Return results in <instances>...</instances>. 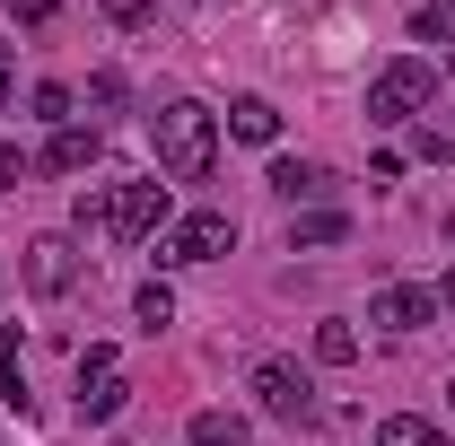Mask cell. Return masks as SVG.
Instances as JSON below:
<instances>
[{
    "mask_svg": "<svg viewBox=\"0 0 455 446\" xmlns=\"http://www.w3.org/2000/svg\"><path fill=\"white\" fill-rule=\"evenodd\" d=\"M79 227L106 236V245H149L167 227V184L140 175V184H88L79 193Z\"/></svg>",
    "mask_w": 455,
    "mask_h": 446,
    "instance_id": "6da1fadb",
    "label": "cell"
},
{
    "mask_svg": "<svg viewBox=\"0 0 455 446\" xmlns=\"http://www.w3.org/2000/svg\"><path fill=\"white\" fill-rule=\"evenodd\" d=\"M149 149H158V175L211 184V167H220V123H211V106H193V97L158 106L149 114Z\"/></svg>",
    "mask_w": 455,
    "mask_h": 446,
    "instance_id": "7a4b0ae2",
    "label": "cell"
},
{
    "mask_svg": "<svg viewBox=\"0 0 455 446\" xmlns=\"http://www.w3.org/2000/svg\"><path fill=\"white\" fill-rule=\"evenodd\" d=\"M429 97H438V70L420 53H403V61H386V70L368 79V123H411Z\"/></svg>",
    "mask_w": 455,
    "mask_h": 446,
    "instance_id": "3957f363",
    "label": "cell"
},
{
    "mask_svg": "<svg viewBox=\"0 0 455 446\" xmlns=\"http://www.w3.org/2000/svg\"><path fill=\"white\" fill-rule=\"evenodd\" d=\"M123 402H132L123 350H114V341H88V350H79V420H88V429H106Z\"/></svg>",
    "mask_w": 455,
    "mask_h": 446,
    "instance_id": "277c9868",
    "label": "cell"
},
{
    "mask_svg": "<svg viewBox=\"0 0 455 446\" xmlns=\"http://www.w3.org/2000/svg\"><path fill=\"white\" fill-rule=\"evenodd\" d=\"M254 402H263L272 420H289V429H315V420H324L307 368H289V359H263V368H254Z\"/></svg>",
    "mask_w": 455,
    "mask_h": 446,
    "instance_id": "5b68a950",
    "label": "cell"
},
{
    "mask_svg": "<svg viewBox=\"0 0 455 446\" xmlns=\"http://www.w3.org/2000/svg\"><path fill=\"white\" fill-rule=\"evenodd\" d=\"M228 245H236V219L228 211H193V219H175L158 236V263H220Z\"/></svg>",
    "mask_w": 455,
    "mask_h": 446,
    "instance_id": "8992f818",
    "label": "cell"
},
{
    "mask_svg": "<svg viewBox=\"0 0 455 446\" xmlns=\"http://www.w3.org/2000/svg\"><path fill=\"white\" fill-rule=\"evenodd\" d=\"M18 272H27V289H36V298H70V289H79V272H88V254L53 227V236H36V245H27V263H18Z\"/></svg>",
    "mask_w": 455,
    "mask_h": 446,
    "instance_id": "52a82bcc",
    "label": "cell"
},
{
    "mask_svg": "<svg viewBox=\"0 0 455 446\" xmlns=\"http://www.w3.org/2000/svg\"><path fill=\"white\" fill-rule=\"evenodd\" d=\"M368 324H386V333H420V324H438V289H420V280H386V289L368 298Z\"/></svg>",
    "mask_w": 455,
    "mask_h": 446,
    "instance_id": "ba28073f",
    "label": "cell"
},
{
    "mask_svg": "<svg viewBox=\"0 0 455 446\" xmlns=\"http://www.w3.org/2000/svg\"><path fill=\"white\" fill-rule=\"evenodd\" d=\"M97 149H106V140H97L88 123H61L53 140H44V167H53V175H79V167H97Z\"/></svg>",
    "mask_w": 455,
    "mask_h": 446,
    "instance_id": "9c48e42d",
    "label": "cell"
},
{
    "mask_svg": "<svg viewBox=\"0 0 455 446\" xmlns=\"http://www.w3.org/2000/svg\"><path fill=\"white\" fill-rule=\"evenodd\" d=\"M228 131L254 140V149H272V140H281V106H272V97H236V106H228Z\"/></svg>",
    "mask_w": 455,
    "mask_h": 446,
    "instance_id": "30bf717a",
    "label": "cell"
},
{
    "mask_svg": "<svg viewBox=\"0 0 455 446\" xmlns=\"http://www.w3.org/2000/svg\"><path fill=\"white\" fill-rule=\"evenodd\" d=\"M272 193L298 211V202H315V193H324V167H315V158H272Z\"/></svg>",
    "mask_w": 455,
    "mask_h": 446,
    "instance_id": "8fae6325",
    "label": "cell"
},
{
    "mask_svg": "<svg viewBox=\"0 0 455 446\" xmlns=\"http://www.w3.org/2000/svg\"><path fill=\"white\" fill-rule=\"evenodd\" d=\"M193 446H254V429L236 420V411H193V429H184Z\"/></svg>",
    "mask_w": 455,
    "mask_h": 446,
    "instance_id": "7c38bea8",
    "label": "cell"
},
{
    "mask_svg": "<svg viewBox=\"0 0 455 446\" xmlns=\"http://www.w3.org/2000/svg\"><path fill=\"white\" fill-rule=\"evenodd\" d=\"M411 44H438V53H447L455 44V0H420V9H411Z\"/></svg>",
    "mask_w": 455,
    "mask_h": 446,
    "instance_id": "4fadbf2b",
    "label": "cell"
},
{
    "mask_svg": "<svg viewBox=\"0 0 455 446\" xmlns=\"http://www.w3.org/2000/svg\"><path fill=\"white\" fill-rule=\"evenodd\" d=\"M0 411L27 420V368H18V333H9V324H0Z\"/></svg>",
    "mask_w": 455,
    "mask_h": 446,
    "instance_id": "5bb4252c",
    "label": "cell"
},
{
    "mask_svg": "<svg viewBox=\"0 0 455 446\" xmlns=\"http://www.w3.org/2000/svg\"><path fill=\"white\" fill-rule=\"evenodd\" d=\"M132 315H140V333H167V324H175V289H167V280H140Z\"/></svg>",
    "mask_w": 455,
    "mask_h": 446,
    "instance_id": "9a60e30c",
    "label": "cell"
},
{
    "mask_svg": "<svg viewBox=\"0 0 455 446\" xmlns=\"http://www.w3.org/2000/svg\"><path fill=\"white\" fill-rule=\"evenodd\" d=\"M341 236H350L341 211H307V219H289V245H341Z\"/></svg>",
    "mask_w": 455,
    "mask_h": 446,
    "instance_id": "2e32d148",
    "label": "cell"
},
{
    "mask_svg": "<svg viewBox=\"0 0 455 446\" xmlns=\"http://www.w3.org/2000/svg\"><path fill=\"white\" fill-rule=\"evenodd\" d=\"M377 446H438V420H420V411H395V420H377Z\"/></svg>",
    "mask_w": 455,
    "mask_h": 446,
    "instance_id": "e0dca14e",
    "label": "cell"
},
{
    "mask_svg": "<svg viewBox=\"0 0 455 446\" xmlns=\"http://www.w3.org/2000/svg\"><path fill=\"white\" fill-rule=\"evenodd\" d=\"M315 359H324V368H350V359H359V333H350V324H315Z\"/></svg>",
    "mask_w": 455,
    "mask_h": 446,
    "instance_id": "ac0fdd59",
    "label": "cell"
},
{
    "mask_svg": "<svg viewBox=\"0 0 455 446\" xmlns=\"http://www.w3.org/2000/svg\"><path fill=\"white\" fill-rule=\"evenodd\" d=\"M411 149H420V158H455V106H447V123H429Z\"/></svg>",
    "mask_w": 455,
    "mask_h": 446,
    "instance_id": "d6986e66",
    "label": "cell"
},
{
    "mask_svg": "<svg viewBox=\"0 0 455 446\" xmlns=\"http://www.w3.org/2000/svg\"><path fill=\"white\" fill-rule=\"evenodd\" d=\"M114 27H158V0H106Z\"/></svg>",
    "mask_w": 455,
    "mask_h": 446,
    "instance_id": "ffe728a7",
    "label": "cell"
},
{
    "mask_svg": "<svg viewBox=\"0 0 455 446\" xmlns=\"http://www.w3.org/2000/svg\"><path fill=\"white\" fill-rule=\"evenodd\" d=\"M88 106H97V114L123 106V70H97V79H88Z\"/></svg>",
    "mask_w": 455,
    "mask_h": 446,
    "instance_id": "44dd1931",
    "label": "cell"
},
{
    "mask_svg": "<svg viewBox=\"0 0 455 446\" xmlns=\"http://www.w3.org/2000/svg\"><path fill=\"white\" fill-rule=\"evenodd\" d=\"M36 114H44V123L61 131V123H70V88H36Z\"/></svg>",
    "mask_w": 455,
    "mask_h": 446,
    "instance_id": "7402d4cb",
    "label": "cell"
},
{
    "mask_svg": "<svg viewBox=\"0 0 455 446\" xmlns=\"http://www.w3.org/2000/svg\"><path fill=\"white\" fill-rule=\"evenodd\" d=\"M53 9H61V0H9V18H27V27H44Z\"/></svg>",
    "mask_w": 455,
    "mask_h": 446,
    "instance_id": "603a6c76",
    "label": "cell"
},
{
    "mask_svg": "<svg viewBox=\"0 0 455 446\" xmlns=\"http://www.w3.org/2000/svg\"><path fill=\"white\" fill-rule=\"evenodd\" d=\"M9 88H18V79H9V53H0V106H9Z\"/></svg>",
    "mask_w": 455,
    "mask_h": 446,
    "instance_id": "cb8c5ba5",
    "label": "cell"
},
{
    "mask_svg": "<svg viewBox=\"0 0 455 446\" xmlns=\"http://www.w3.org/2000/svg\"><path fill=\"white\" fill-rule=\"evenodd\" d=\"M438 307H455V272H447V280H438Z\"/></svg>",
    "mask_w": 455,
    "mask_h": 446,
    "instance_id": "d4e9b609",
    "label": "cell"
},
{
    "mask_svg": "<svg viewBox=\"0 0 455 446\" xmlns=\"http://www.w3.org/2000/svg\"><path fill=\"white\" fill-rule=\"evenodd\" d=\"M447 402H455V386H447Z\"/></svg>",
    "mask_w": 455,
    "mask_h": 446,
    "instance_id": "484cf974",
    "label": "cell"
}]
</instances>
